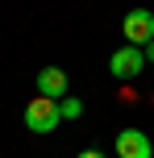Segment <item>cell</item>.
<instances>
[{
    "label": "cell",
    "instance_id": "1",
    "mask_svg": "<svg viewBox=\"0 0 154 158\" xmlns=\"http://www.w3.org/2000/svg\"><path fill=\"white\" fill-rule=\"evenodd\" d=\"M63 125V117H58V100H50V96H33L29 104H25V129L29 133H50V129Z\"/></svg>",
    "mask_w": 154,
    "mask_h": 158
},
{
    "label": "cell",
    "instance_id": "2",
    "mask_svg": "<svg viewBox=\"0 0 154 158\" xmlns=\"http://www.w3.org/2000/svg\"><path fill=\"white\" fill-rule=\"evenodd\" d=\"M121 33L129 38V46H150V42H154V13H150V8H133V13H125Z\"/></svg>",
    "mask_w": 154,
    "mask_h": 158
},
{
    "label": "cell",
    "instance_id": "3",
    "mask_svg": "<svg viewBox=\"0 0 154 158\" xmlns=\"http://www.w3.org/2000/svg\"><path fill=\"white\" fill-rule=\"evenodd\" d=\"M142 67H146V50L142 46H121L113 58H108V71H113L117 79H133Z\"/></svg>",
    "mask_w": 154,
    "mask_h": 158
},
{
    "label": "cell",
    "instance_id": "4",
    "mask_svg": "<svg viewBox=\"0 0 154 158\" xmlns=\"http://www.w3.org/2000/svg\"><path fill=\"white\" fill-rule=\"evenodd\" d=\"M117 158H150V137L142 129H121L117 133Z\"/></svg>",
    "mask_w": 154,
    "mask_h": 158
},
{
    "label": "cell",
    "instance_id": "5",
    "mask_svg": "<svg viewBox=\"0 0 154 158\" xmlns=\"http://www.w3.org/2000/svg\"><path fill=\"white\" fill-rule=\"evenodd\" d=\"M38 96L63 100V96H67V71H58V67H42V71H38Z\"/></svg>",
    "mask_w": 154,
    "mask_h": 158
},
{
    "label": "cell",
    "instance_id": "6",
    "mask_svg": "<svg viewBox=\"0 0 154 158\" xmlns=\"http://www.w3.org/2000/svg\"><path fill=\"white\" fill-rule=\"evenodd\" d=\"M79 112H83V104L75 100V96H63V100H58V117H63V121H75Z\"/></svg>",
    "mask_w": 154,
    "mask_h": 158
},
{
    "label": "cell",
    "instance_id": "7",
    "mask_svg": "<svg viewBox=\"0 0 154 158\" xmlns=\"http://www.w3.org/2000/svg\"><path fill=\"white\" fill-rule=\"evenodd\" d=\"M75 158H104L100 150H83V154H75Z\"/></svg>",
    "mask_w": 154,
    "mask_h": 158
},
{
    "label": "cell",
    "instance_id": "8",
    "mask_svg": "<svg viewBox=\"0 0 154 158\" xmlns=\"http://www.w3.org/2000/svg\"><path fill=\"white\" fill-rule=\"evenodd\" d=\"M146 63H154V42H150V46H146Z\"/></svg>",
    "mask_w": 154,
    "mask_h": 158
}]
</instances>
